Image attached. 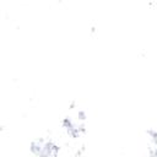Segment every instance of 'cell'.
Wrapping results in <instances>:
<instances>
[{"label": "cell", "mask_w": 157, "mask_h": 157, "mask_svg": "<svg viewBox=\"0 0 157 157\" xmlns=\"http://www.w3.org/2000/svg\"><path fill=\"white\" fill-rule=\"evenodd\" d=\"M31 150L36 155H42V156H55L58 153V146L53 145L52 142H43V141H37L31 145Z\"/></svg>", "instance_id": "6da1fadb"}]
</instances>
